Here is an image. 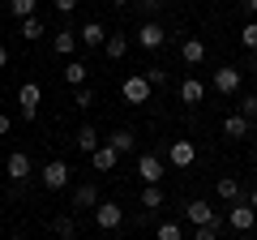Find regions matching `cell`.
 Returning a JSON list of instances; mask_svg holds the SVG:
<instances>
[{
	"instance_id": "cell-8",
	"label": "cell",
	"mask_w": 257,
	"mask_h": 240,
	"mask_svg": "<svg viewBox=\"0 0 257 240\" xmlns=\"http://www.w3.org/2000/svg\"><path fill=\"white\" fill-rule=\"evenodd\" d=\"M227 223H231L236 231H253V227H257V210L248 206V197H244V202H236V206L227 210Z\"/></svg>"
},
{
	"instance_id": "cell-10",
	"label": "cell",
	"mask_w": 257,
	"mask_h": 240,
	"mask_svg": "<svg viewBox=\"0 0 257 240\" xmlns=\"http://www.w3.org/2000/svg\"><path fill=\"white\" fill-rule=\"evenodd\" d=\"M214 90L219 94H236L240 90V69H231V65L214 69Z\"/></svg>"
},
{
	"instance_id": "cell-25",
	"label": "cell",
	"mask_w": 257,
	"mask_h": 240,
	"mask_svg": "<svg viewBox=\"0 0 257 240\" xmlns=\"http://www.w3.org/2000/svg\"><path fill=\"white\" fill-rule=\"evenodd\" d=\"M52 231H56L60 240H73V236H77V219H73V214H60V219L52 223Z\"/></svg>"
},
{
	"instance_id": "cell-2",
	"label": "cell",
	"mask_w": 257,
	"mask_h": 240,
	"mask_svg": "<svg viewBox=\"0 0 257 240\" xmlns=\"http://www.w3.org/2000/svg\"><path fill=\"white\" fill-rule=\"evenodd\" d=\"M133 39H138V47H146V52H159V47L167 43V30L159 26V22H142Z\"/></svg>"
},
{
	"instance_id": "cell-26",
	"label": "cell",
	"mask_w": 257,
	"mask_h": 240,
	"mask_svg": "<svg viewBox=\"0 0 257 240\" xmlns=\"http://www.w3.org/2000/svg\"><path fill=\"white\" fill-rule=\"evenodd\" d=\"M35 5H39V0H9V13L26 22V18H35Z\"/></svg>"
},
{
	"instance_id": "cell-11",
	"label": "cell",
	"mask_w": 257,
	"mask_h": 240,
	"mask_svg": "<svg viewBox=\"0 0 257 240\" xmlns=\"http://www.w3.org/2000/svg\"><path fill=\"white\" fill-rule=\"evenodd\" d=\"M90 163H94V172H116V163H120V150L116 146H99L90 155Z\"/></svg>"
},
{
	"instance_id": "cell-24",
	"label": "cell",
	"mask_w": 257,
	"mask_h": 240,
	"mask_svg": "<svg viewBox=\"0 0 257 240\" xmlns=\"http://www.w3.org/2000/svg\"><path fill=\"white\" fill-rule=\"evenodd\" d=\"M163 206V189L159 185H142V210H159Z\"/></svg>"
},
{
	"instance_id": "cell-41",
	"label": "cell",
	"mask_w": 257,
	"mask_h": 240,
	"mask_svg": "<svg viewBox=\"0 0 257 240\" xmlns=\"http://www.w3.org/2000/svg\"><path fill=\"white\" fill-rule=\"evenodd\" d=\"M9 240H26V236H9Z\"/></svg>"
},
{
	"instance_id": "cell-38",
	"label": "cell",
	"mask_w": 257,
	"mask_h": 240,
	"mask_svg": "<svg viewBox=\"0 0 257 240\" xmlns=\"http://www.w3.org/2000/svg\"><path fill=\"white\" fill-rule=\"evenodd\" d=\"M5 133H9V116H0V138H5Z\"/></svg>"
},
{
	"instance_id": "cell-34",
	"label": "cell",
	"mask_w": 257,
	"mask_h": 240,
	"mask_svg": "<svg viewBox=\"0 0 257 240\" xmlns=\"http://www.w3.org/2000/svg\"><path fill=\"white\" fill-rule=\"evenodd\" d=\"M77 107H94V94L86 90V86H82V90H77Z\"/></svg>"
},
{
	"instance_id": "cell-20",
	"label": "cell",
	"mask_w": 257,
	"mask_h": 240,
	"mask_svg": "<svg viewBox=\"0 0 257 240\" xmlns=\"http://www.w3.org/2000/svg\"><path fill=\"white\" fill-rule=\"evenodd\" d=\"M77 150H86V155L99 150V129H94V125H82V129H77Z\"/></svg>"
},
{
	"instance_id": "cell-14",
	"label": "cell",
	"mask_w": 257,
	"mask_h": 240,
	"mask_svg": "<svg viewBox=\"0 0 257 240\" xmlns=\"http://www.w3.org/2000/svg\"><path fill=\"white\" fill-rule=\"evenodd\" d=\"M77 43H82V35H77V30H56V39H52V47H56L60 56H73Z\"/></svg>"
},
{
	"instance_id": "cell-13",
	"label": "cell",
	"mask_w": 257,
	"mask_h": 240,
	"mask_svg": "<svg viewBox=\"0 0 257 240\" xmlns=\"http://www.w3.org/2000/svg\"><path fill=\"white\" fill-rule=\"evenodd\" d=\"M180 60H184V65H202V60H206V43H202V39H184V43H180Z\"/></svg>"
},
{
	"instance_id": "cell-18",
	"label": "cell",
	"mask_w": 257,
	"mask_h": 240,
	"mask_svg": "<svg viewBox=\"0 0 257 240\" xmlns=\"http://www.w3.org/2000/svg\"><path fill=\"white\" fill-rule=\"evenodd\" d=\"M86 73H90V69H86L82 60H69V65H64V82L73 86V90H82V86H86Z\"/></svg>"
},
{
	"instance_id": "cell-31",
	"label": "cell",
	"mask_w": 257,
	"mask_h": 240,
	"mask_svg": "<svg viewBox=\"0 0 257 240\" xmlns=\"http://www.w3.org/2000/svg\"><path fill=\"white\" fill-rule=\"evenodd\" d=\"M133 5H138V9L146 13L142 22H150V13H159V9H163V0H133Z\"/></svg>"
},
{
	"instance_id": "cell-39",
	"label": "cell",
	"mask_w": 257,
	"mask_h": 240,
	"mask_svg": "<svg viewBox=\"0 0 257 240\" xmlns=\"http://www.w3.org/2000/svg\"><path fill=\"white\" fill-rule=\"evenodd\" d=\"M248 206H253V210H257V189H253V193H248Z\"/></svg>"
},
{
	"instance_id": "cell-1",
	"label": "cell",
	"mask_w": 257,
	"mask_h": 240,
	"mask_svg": "<svg viewBox=\"0 0 257 240\" xmlns=\"http://www.w3.org/2000/svg\"><path fill=\"white\" fill-rule=\"evenodd\" d=\"M150 90H155V86L146 82V73H133V77H124V86H120L124 103H150Z\"/></svg>"
},
{
	"instance_id": "cell-29",
	"label": "cell",
	"mask_w": 257,
	"mask_h": 240,
	"mask_svg": "<svg viewBox=\"0 0 257 240\" xmlns=\"http://www.w3.org/2000/svg\"><path fill=\"white\" fill-rule=\"evenodd\" d=\"M240 43H244L248 52H257V22H244V30H240Z\"/></svg>"
},
{
	"instance_id": "cell-19",
	"label": "cell",
	"mask_w": 257,
	"mask_h": 240,
	"mask_svg": "<svg viewBox=\"0 0 257 240\" xmlns=\"http://www.w3.org/2000/svg\"><path fill=\"white\" fill-rule=\"evenodd\" d=\"M180 99L184 103H202L206 99V86L197 82V77H184V82H180Z\"/></svg>"
},
{
	"instance_id": "cell-36",
	"label": "cell",
	"mask_w": 257,
	"mask_h": 240,
	"mask_svg": "<svg viewBox=\"0 0 257 240\" xmlns=\"http://www.w3.org/2000/svg\"><path fill=\"white\" fill-rule=\"evenodd\" d=\"M0 69H9V47H0Z\"/></svg>"
},
{
	"instance_id": "cell-15",
	"label": "cell",
	"mask_w": 257,
	"mask_h": 240,
	"mask_svg": "<svg viewBox=\"0 0 257 240\" xmlns=\"http://www.w3.org/2000/svg\"><path fill=\"white\" fill-rule=\"evenodd\" d=\"M214 193H219V202H244V193H240V180H236V176H223L219 185H214Z\"/></svg>"
},
{
	"instance_id": "cell-9",
	"label": "cell",
	"mask_w": 257,
	"mask_h": 240,
	"mask_svg": "<svg viewBox=\"0 0 257 240\" xmlns=\"http://www.w3.org/2000/svg\"><path fill=\"white\" fill-rule=\"evenodd\" d=\"M138 176H142V185H159V180L167 176V167H163L159 155H142L138 159Z\"/></svg>"
},
{
	"instance_id": "cell-30",
	"label": "cell",
	"mask_w": 257,
	"mask_h": 240,
	"mask_svg": "<svg viewBox=\"0 0 257 240\" xmlns=\"http://www.w3.org/2000/svg\"><path fill=\"white\" fill-rule=\"evenodd\" d=\"M155 240H180V223H159Z\"/></svg>"
},
{
	"instance_id": "cell-23",
	"label": "cell",
	"mask_w": 257,
	"mask_h": 240,
	"mask_svg": "<svg viewBox=\"0 0 257 240\" xmlns=\"http://www.w3.org/2000/svg\"><path fill=\"white\" fill-rule=\"evenodd\" d=\"M124 52H128V39H124V35H107V43H103V56H107V60H120Z\"/></svg>"
},
{
	"instance_id": "cell-27",
	"label": "cell",
	"mask_w": 257,
	"mask_h": 240,
	"mask_svg": "<svg viewBox=\"0 0 257 240\" xmlns=\"http://www.w3.org/2000/svg\"><path fill=\"white\" fill-rule=\"evenodd\" d=\"M22 39H43V22H39V18H26V22H22Z\"/></svg>"
},
{
	"instance_id": "cell-33",
	"label": "cell",
	"mask_w": 257,
	"mask_h": 240,
	"mask_svg": "<svg viewBox=\"0 0 257 240\" xmlns=\"http://www.w3.org/2000/svg\"><path fill=\"white\" fill-rule=\"evenodd\" d=\"M193 240H219V227H197V231H193Z\"/></svg>"
},
{
	"instance_id": "cell-37",
	"label": "cell",
	"mask_w": 257,
	"mask_h": 240,
	"mask_svg": "<svg viewBox=\"0 0 257 240\" xmlns=\"http://www.w3.org/2000/svg\"><path fill=\"white\" fill-rule=\"evenodd\" d=\"M244 5V13H257V0H240Z\"/></svg>"
},
{
	"instance_id": "cell-17",
	"label": "cell",
	"mask_w": 257,
	"mask_h": 240,
	"mask_svg": "<svg viewBox=\"0 0 257 240\" xmlns=\"http://www.w3.org/2000/svg\"><path fill=\"white\" fill-rule=\"evenodd\" d=\"M77 35H82V43H86V47H103V43H107V30H103L99 22H86Z\"/></svg>"
},
{
	"instance_id": "cell-32",
	"label": "cell",
	"mask_w": 257,
	"mask_h": 240,
	"mask_svg": "<svg viewBox=\"0 0 257 240\" xmlns=\"http://www.w3.org/2000/svg\"><path fill=\"white\" fill-rule=\"evenodd\" d=\"M146 82L155 86V90H159V86H167V69H146Z\"/></svg>"
},
{
	"instance_id": "cell-7",
	"label": "cell",
	"mask_w": 257,
	"mask_h": 240,
	"mask_svg": "<svg viewBox=\"0 0 257 240\" xmlns=\"http://www.w3.org/2000/svg\"><path fill=\"white\" fill-rule=\"evenodd\" d=\"M18 103H22V116L35 120V116H39V103H43V86H39V82H26V86L18 90Z\"/></svg>"
},
{
	"instance_id": "cell-21",
	"label": "cell",
	"mask_w": 257,
	"mask_h": 240,
	"mask_svg": "<svg viewBox=\"0 0 257 240\" xmlns=\"http://www.w3.org/2000/svg\"><path fill=\"white\" fill-rule=\"evenodd\" d=\"M107 146H116L120 155H128V150H138V138H133V129H116L107 138Z\"/></svg>"
},
{
	"instance_id": "cell-12",
	"label": "cell",
	"mask_w": 257,
	"mask_h": 240,
	"mask_svg": "<svg viewBox=\"0 0 257 240\" xmlns=\"http://www.w3.org/2000/svg\"><path fill=\"white\" fill-rule=\"evenodd\" d=\"M5 172H9V180H26V176H30V155H26V150H13L9 163H5Z\"/></svg>"
},
{
	"instance_id": "cell-16",
	"label": "cell",
	"mask_w": 257,
	"mask_h": 240,
	"mask_svg": "<svg viewBox=\"0 0 257 240\" xmlns=\"http://www.w3.org/2000/svg\"><path fill=\"white\" fill-rule=\"evenodd\" d=\"M94 206H99V189H94V185H77L73 210H94Z\"/></svg>"
},
{
	"instance_id": "cell-42",
	"label": "cell",
	"mask_w": 257,
	"mask_h": 240,
	"mask_svg": "<svg viewBox=\"0 0 257 240\" xmlns=\"http://www.w3.org/2000/svg\"><path fill=\"white\" fill-rule=\"evenodd\" d=\"M253 172H257V155H253Z\"/></svg>"
},
{
	"instance_id": "cell-28",
	"label": "cell",
	"mask_w": 257,
	"mask_h": 240,
	"mask_svg": "<svg viewBox=\"0 0 257 240\" xmlns=\"http://www.w3.org/2000/svg\"><path fill=\"white\" fill-rule=\"evenodd\" d=\"M240 116H244L248 125L257 120V94H244V99H240Z\"/></svg>"
},
{
	"instance_id": "cell-35",
	"label": "cell",
	"mask_w": 257,
	"mask_h": 240,
	"mask_svg": "<svg viewBox=\"0 0 257 240\" xmlns=\"http://www.w3.org/2000/svg\"><path fill=\"white\" fill-rule=\"evenodd\" d=\"M52 5H56V13H73L77 9V0H52Z\"/></svg>"
},
{
	"instance_id": "cell-40",
	"label": "cell",
	"mask_w": 257,
	"mask_h": 240,
	"mask_svg": "<svg viewBox=\"0 0 257 240\" xmlns=\"http://www.w3.org/2000/svg\"><path fill=\"white\" fill-rule=\"evenodd\" d=\"M111 5H133V0H111Z\"/></svg>"
},
{
	"instance_id": "cell-4",
	"label": "cell",
	"mask_w": 257,
	"mask_h": 240,
	"mask_svg": "<svg viewBox=\"0 0 257 240\" xmlns=\"http://www.w3.org/2000/svg\"><path fill=\"white\" fill-rule=\"evenodd\" d=\"M184 214H189L193 227H219V214H214V206H210V202H202V197L184 206Z\"/></svg>"
},
{
	"instance_id": "cell-6",
	"label": "cell",
	"mask_w": 257,
	"mask_h": 240,
	"mask_svg": "<svg viewBox=\"0 0 257 240\" xmlns=\"http://www.w3.org/2000/svg\"><path fill=\"white\" fill-rule=\"evenodd\" d=\"M120 223H124V210H120L116 202H99V206H94V227H103V231H116Z\"/></svg>"
},
{
	"instance_id": "cell-5",
	"label": "cell",
	"mask_w": 257,
	"mask_h": 240,
	"mask_svg": "<svg viewBox=\"0 0 257 240\" xmlns=\"http://www.w3.org/2000/svg\"><path fill=\"white\" fill-rule=\"evenodd\" d=\"M64 185H69V163H64V159H52V163H43V189L60 193Z\"/></svg>"
},
{
	"instance_id": "cell-3",
	"label": "cell",
	"mask_w": 257,
	"mask_h": 240,
	"mask_svg": "<svg viewBox=\"0 0 257 240\" xmlns=\"http://www.w3.org/2000/svg\"><path fill=\"white\" fill-rule=\"evenodd\" d=\"M193 159H197V146H193L189 138H176L172 146H167V163L180 167V172H184V167H193Z\"/></svg>"
},
{
	"instance_id": "cell-22",
	"label": "cell",
	"mask_w": 257,
	"mask_h": 240,
	"mask_svg": "<svg viewBox=\"0 0 257 240\" xmlns=\"http://www.w3.org/2000/svg\"><path fill=\"white\" fill-rule=\"evenodd\" d=\"M248 129H253V125H248V120L240 116V111L223 120V133H227V138H248Z\"/></svg>"
}]
</instances>
